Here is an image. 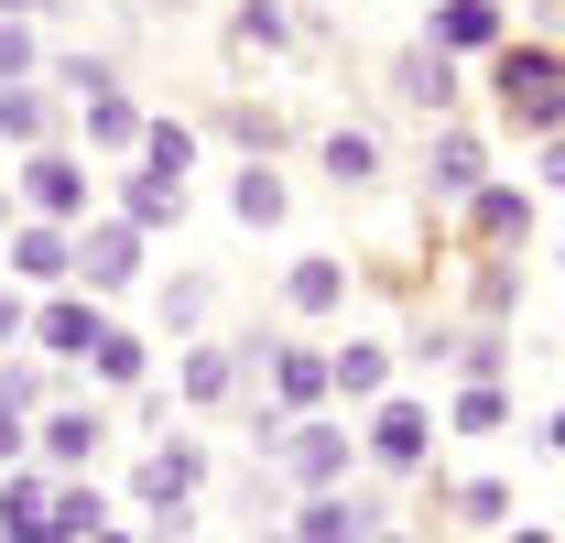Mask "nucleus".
<instances>
[{
	"label": "nucleus",
	"instance_id": "f257e3e1",
	"mask_svg": "<svg viewBox=\"0 0 565 543\" xmlns=\"http://www.w3.org/2000/svg\"><path fill=\"white\" fill-rule=\"evenodd\" d=\"M490 66V98L511 109V131L555 141L565 131V44H544V33H511L500 55H479Z\"/></svg>",
	"mask_w": 565,
	"mask_h": 543
},
{
	"label": "nucleus",
	"instance_id": "f03ea898",
	"mask_svg": "<svg viewBox=\"0 0 565 543\" xmlns=\"http://www.w3.org/2000/svg\"><path fill=\"white\" fill-rule=\"evenodd\" d=\"M359 468L370 478H424L435 468V413L414 392H381V403L359 413Z\"/></svg>",
	"mask_w": 565,
	"mask_h": 543
},
{
	"label": "nucleus",
	"instance_id": "7ed1b4c3",
	"mask_svg": "<svg viewBox=\"0 0 565 543\" xmlns=\"http://www.w3.org/2000/svg\"><path fill=\"white\" fill-rule=\"evenodd\" d=\"M262 468H273L282 489H294V500H305V489H349V468H359V435L338 424V413H305V424L282 435Z\"/></svg>",
	"mask_w": 565,
	"mask_h": 543
},
{
	"label": "nucleus",
	"instance_id": "20e7f679",
	"mask_svg": "<svg viewBox=\"0 0 565 543\" xmlns=\"http://www.w3.org/2000/svg\"><path fill=\"white\" fill-rule=\"evenodd\" d=\"M22 217H55V228H87L98 217V185H87V152H66V141H44V152H22Z\"/></svg>",
	"mask_w": 565,
	"mask_h": 543
},
{
	"label": "nucleus",
	"instance_id": "39448f33",
	"mask_svg": "<svg viewBox=\"0 0 565 543\" xmlns=\"http://www.w3.org/2000/svg\"><path fill=\"white\" fill-rule=\"evenodd\" d=\"M141 262H152V239H141L131 217H109V206H98V217L76 228V294H98V305H109V294H131V283H141Z\"/></svg>",
	"mask_w": 565,
	"mask_h": 543
},
{
	"label": "nucleus",
	"instance_id": "423d86ee",
	"mask_svg": "<svg viewBox=\"0 0 565 543\" xmlns=\"http://www.w3.org/2000/svg\"><path fill=\"white\" fill-rule=\"evenodd\" d=\"M109 446V403H44L33 413V468L44 478H87Z\"/></svg>",
	"mask_w": 565,
	"mask_h": 543
},
{
	"label": "nucleus",
	"instance_id": "0eeeda50",
	"mask_svg": "<svg viewBox=\"0 0 565 543\" xmlns=\"http://www.w3.org/2000/svg\"><path fill=\"white\" fill-rule=\"evenodd\" d=\"M98 327H109V305L98 294H76V283H55V294H33V316H22V338H33V359H87L98 348Z\"/></svg>",
	"mask_w": 565,
	"mask_h": 543
},
{
	"label": "nucleus",
	"instance_id": "6e6552de",
	"mask_svg": "<svg viewBox=\"0 0 565 543\" xmlns=\"http://www.w3.org/2000/svg\"><path fill=\"white\" fill-rule=\"evenodd\" d=\"M381 522H392V500H381V489H305L282 543H370Z\"/></svg>",
	"mask_w": 565,
	"mask_h": 543
},
{
	"label": "nucleus",
	"instance_id": "1a4fd4ad",
	"mask_svg": "<svg viewBox=\"0 0 565 543\" xmlns=\"http://www.w3.org/2000/svg\"><path fill=\"white\" fill-rule=\"evenodd\" d=\"M0 262H11L22 294H55V283H76V228H55V217H11V228H0Z\"/></svg>",
	"mask_w": 565,
	"mask_h": 543
},
{
	"label": "nucleus",
	"instance_id": "9d476101",
	"mask_svg": "<svg viewBox=\"0 0 565 543\" xmlns=\"http://www.w3.org/2000/svg\"><path fill=\"white\" fill-rule=\"evenodd\" d=\"M392 98H403L414 120H457V109H468V66L435 55V44H403V55H392Z\"/></svg>",
	"mask_w": 565,
	"mask_h": 543
},
{
	"label": "nucleus",
	"instance_id": "9b49d317",
	"mask_svg": "<svg viewBox=\"0 0 565 543\" xmlns=\"http://www.w3.org/2000/svg\"><path fill=\"white\" fill-rule=\"evenodd\" d=\"M490 185V141L468 131V120H435V141H424V196L435 206H468Z\"/></svg>",
	"mask_w": 565,
	"mask_h": 543
},
{
	"label": "nucleus",
	"instance_id": "f8f14e48",
	"mask_svg": "<svg viewBox=\"0 0 565 543\" xmlns=\"http://www.w3.org/2000/svg\"><path fill=\"white\" fill-rule=\"evenodd\" d=\"M239 392H250V370H239L228 338H185L174 348V403L185 413H217V403H239Z\"/></svg>",
	"mask_w": 565,
	"mask_h": 543
},
{
	"label": "nucleus",
	"instance_id": "ddd939ff",
	"mask_svg": "<svg viewBox=\"0 0 565 543\" xmlns=\"http://www.w3.org/2000/svg\"><path fill=\"white\" fill-rule=\"evenodd\" d=\"M424 44L457 55V66H479V55L511 44V11H500V0H435V11H424Z\"/></svg>",
	"mask_w": 565,
	"mask_h": 543
},
{
	"label": "nucleus",
	"instance_id": "4468645a",
	"mask_svg": "<svg viewBox=\"0 0 565 543\" xmlns=\"http://www.w3.org/2000/svg\"><path fill=\"white\" fill-rule=\"evenodd\" d=\"M109 217H131L141 239H163V228L185 217V185H174V174H152V163H120V174H109Z\"/></svg>",
	"mask_w": 565,
	"mask_h": 543
},
{
	"label": "nucleus",
	"instance_id": "2eb2a0df",
	"mask_svg": "<svg viewBox=\"0 0 565 543\" xmlns=\"http://www.w3.org/2000/svg\"><path fill=\"white\" fill-rule=\"evenodd\" d=\"M0 141H11V152H44V141H66V98H55L44 76H11V87H0Z\"/></svg>",
	"mask_w": 565,
	"mask_h": 543
},
{
	"label": "nucleus",
	"instance_id": "dca6fc26",
	"mask_svg": "<svg viewBox=\"0 0 565 543\" xmlns=\"http://www.w3.org/2000/svg\"><path fill=\"white\" fill-rule=\"evenodd\" d=\"M457 217H468V239H479V251H522V239H533V185H500V174H490Z\"/></svg>",
	"mask_w": 565,
	"mask_h": 543
},
{
	"label": "nucleus",
	"instance_id": "f3484780",
	"mask_svg": "<svg viewBox=\"0 0 565 543\" xmlns=\"http://www.w3.org/2000/svg\"><path fill=\"white\" fill-rule=\"evenodd\" d=\"M381 392H392V348H381V338H349V348H327V403L370 413Z\"/></svg>",
	"mask_w": 565,
	"mask_h": 543
},
{
	"label": "nucleus",
	"instance_id": "a211bd4d",
	"mask_svg": "<svg viewBox=\"0 0 565 543\" xmlns=\"http://www.w3.org/2000/svg\"><path fill=\"white\" fill-rule=\"evenodd\" d=\"M282 316H305V327H327V316H349V262H327V251H305V262L282 272Z\"/></svg>",
	"mask_w": 565,
	"mask_h": 543
},
{
	"label": "nucleus",
	"instance_id": "6ab92c4d",
	"mask_svg": "<svg viewBox=\"0 0 565 543\" xmlns=\"http://www.w3.org/2000/svg\"><path fill=\"white\" fill-rule=\"evenodd\" d=\"M207 131H217V141H239L250 163H273L282 141H294V120H282L273 98H217V109H207Z\"/></svg>",
	"mask_w": 565,
	"mask_h": 543
},
{
	"label": "nucleus",
	"instance_id": "aec40b11",
	"mask_svg": "<svg viewBox=\"0 0 565 543\" xmlns=\"http://www.w3.org/2000/svg\"><path fill=\"white\" fill-rule=\"evenodd\" d=\"M316 163H327L338 196H359V185H381V131H370V120H338V131L316 141Z\"/></svg>",
	"mask_w": 565,
	"mask_h": 543
},
{
	"label": "nucleus",
	"instance_id": "412c9836",
	"mask_svg": "<svg viewBox=\"0 0 565 543\" xmlns=\"http://www.w3.org/2000/svg\"><path fill=\"white\" fill-rule=\"evenodd\" d=\"M294 44H305L294 0H239L228 11V55H294Z\"/></svg>",
	"mask_w": 565,
	"mask_h": 543
},
{
	"label": "nucleus",
	"instance_id": "4be33fe9",
	"mask_svg": "<svg viewBox=\"0 0 565 543\" xmlns=\"http://www.w3.org/2000/svg\"><path fill=\"white\" fill-rule=\"evenodd\" d=\"M76 120H87V152H109V163H131V152H141V120H152V109H141L131 87H120V98H87Z\"/></svg>",
	"mask_w": 565,
	"mask_h": 543
},
{
	"label": "nucleus",
	"instance_id": "5701e85b",
	"mask_svg": "<svg viewBox=\"0 0 565 543\" xmlns=\"http://www.w3.org/2000/svg\"><path fill=\"white\" fill-rule=\"evenodd\" d=\"M87 381H98V392H141V381H152V338H131V327H98V348H87Z\"/></svg>",
	"mask_w": 565,
	"mask_h": 543
},
{
	"label": "nucleus",
	"instance_id": "b1692460",
	"mask_svg": "<svg viewBox=\"0 0 565 543\" xmlns=\"http://www.w3.org/2000/svg\"><path fill=\"white\" fill-rule=\"evenodd\" d=\"M228 217H239V228H282V217H294V185H282L273 163H239V174H228Z\"/></svg>",
	"mask_w": 565,
	"mask_h": 543
},
{
	"label": "nucleus",
	"instance_id": "393cba45",
	"mask_svg": "<svg viewBox=\"0 0 565 543\" xmlns=\"http://www.w3.org/2000/svg\"><path fill=\"white\" fill-rule=\"evenodd\" d=\"M207 316H217V283H207V272H174V283L152 294V327H163V338H207Z\"/></svg>",
	"mask_w": 565,
	"mask_h": 543
},
{
	"label": "nucleus",
	"instance_id": "a878e982",
	"mask_svg": "<svg viewBox=\"0 0 565 543\" xmlns=\"http://www.w3.org/2000/svg\"><path fill=\"white\" fill-rule=\"evenodd\" d=\"M435 511L468 522V533H500V522H511V489H500V478H435Z\"/></svg>",
	"mask_w": 565,
	"mask_h": 543
},
{
	"label": "nucleus",
	"instance_id": "bb28decb",
	"mask_svg": "<svg viewBox=\"0 0 565 543\" xmlns=\"http://www.w3.org/2000/svg\"><path fill=\"white\" fill-rule=\"evenodd\" d=\"M468 316H479V327H511V316H522V272H511V251H479V272H468Z\"/></svg>",
	"mask_w": 565,
	"mask_h": 543
},
{
	"label": "nucleus",
	"instance_id": "cd10ccee",
	"mask_svg": "<svg viewBox=\"0 0 565 543\" xmlns=\"http://www.w3.org/2000/svg\"><path fill=\"white\" fill-rule=\"evenodd\" d=\"M44 87H55L66 109H87V98H120V66H109V55H44Z\"/></svg>",
	"mask_w": 565,
	"mask_h": 543
},
{
	"label": "nucleus",
	"instance_id": "c85d7f7f",
	"mask_svg": "<svg viewBox=\"0 0 565 543\" xmlns=\"http://www.w3.org/2000/svg\"><path fill=\"white\" fill-rule=\"evenodd\" d=\"M500 424H511V392L500 381H457L446 392V435H500Z\"/></svg>",
	"mask_w": 565,
	"mask_h": 543
},
{
	"label": "nucleus",
	"instance_id": "c756f323",
	"mask_svg": "<svg viewBox=\"0 0 565 543\" xmlns=\"http://www.w3.org/2000/svg\"><path fill=\"white\" fill-rule=\"evenodd\" d=\"M131 163H152V174L185 185V174H196V120H141V152H131Z\"/></svg>",
	"mask_w": 565,
	"mask_h": 543
},
{
	"label": "nucleus",
	"instance_id": "7c9ffc66",
	"mask_svg": "<svg viewBox=\"0 0 565 543\" xmlns=\"http://www.w3.org/2000/svg\"><path fill=\"white\" fill-rule=\"evenodd\" d=\"M44 403H55V359H0V413H22V424H33Z\"/></svg>",
	"mask_w": 565,
	"mask_h": 543
},
{
	"label": "nucleus",
	"instance_id": "2f4dec72",
	"mask_svg": "<svg viewBox=\"0 0 565 543\" xmlns=\"http://www.w3.org/2000/svg\"><path fill=\"white\" fill-rule=\"evenodd\" d=\"M98 522H109V489H98V478H55V533L87 543Z\"/></svg>",
	"mask_w": 565,
	"mask_h": 543
},
{
	"label": "nucleus",
	"instance_id": "473e14b6",
	"mask_svg": "<svg viewBox=\"0 0 565 543\" xmlns=\"http://www.w3.org/2000/svg\"><path fill=\"white\" fill-rule=\"evenodd\" d=\"M511 370V338L500 327H457V381H500Z\"/></svg>",
	"mask_w": 565,
	"mask_h": 543
},
{
	"label": "nucleus",
	"instance_id": "72a5a7b5",
	"mask_svg": "<svg viewBox=\"0 0 565 543\" xmlns=\"http://www.w3.org/2000/svg\"><path fill=\"white\" fill-rule=\"evenodd\" d=\"M11 76H44V22H0V87Z\"/></svg>",
	"mask_w": 565,
	"mask_h": 543
},
{
	"label": "nucleus",
	"instance_id": "f704fd0d",
	"mask_svg": "<svg viewBox=\"0 0 565 543\" xmlns=\"http://www.w3.org/2000/svg\"><path fill=\"white\" fill-rule=\"evenodd\" d=\"M414 359H424V370H457V327H446V316H424V327H414Z\"/></svg>",
	"mask_w": 565,
	"mask_h": 543
},
{
	"label": "nucleus",
	"instance_id": "c9c22d12",
	"mask_svg": "<svg viewBox=\"0 0 565 543\" xmlns=\"http://www.w3.org/2000/svg\"><path fill=\"white\" fill-rule=\"evenodd\" d=\"M533 185H555V196H565V131H555V141H533Z\"/></svg>",
	"mask_w": 565,
	"mask_h": 543
},
{
	"label": "nucleus",
	"instance_id": "e433bc0d",
	"mask_svg": "<svg viewBox=\"0 0 565 543\" xmlns=\"http://www.w3.org/2000/svg\"><path fill=\"white\" fill-rule=\"evenodd\" d=\"M22 457H33V424H22V413H0V468H22Z\"/></svg>",
	"mask_w": 565,
	"mask_h": 543
},
{
	"label": "nucleus",
	"instance_id": "4c0bfd02",
	"mask_svg": "<svg viewBox=\"0 0 565 543\" xmlns=\"http://www.w3.org/2000/svg\"><path fill=\"white\" fill-rule=\"evenodd\" d=\"M22 316H33V305H22V283H0V348L22 338Z\"/></svg>",
	"mask_w": 565,
	"mask_h": 543
},
{
	"label": "nucleus",
	"instance_id": "58836bf2",
	"mask_svg": "<svg viewBox=\"0 0 565 543\" xmlns=\"http://www.w3.org/2000/svg\"><path fill=\"white\" fill-rule=\"evenodd\" d=\"M533 435H544V457H565V403L544 413V424H533Z\"/></svg>",
	"mask_w": 565,
	"mask_h": 543
},
{
	"label": "nucleus",
	"instance_id": "ea45409f",
	"mask_svg": "<svg viewBox=\"0 0 565 543\" xmlns=\"http://www.w3.org/2000/svg\"><path fill=\"white\" fill-rule=\"evenodd\" d=\"M500 543H555V533H544V522H500Z\"/></svg>",
	"mask_w": 565,
	"mask_h": 543
},
{
	"label": "nucleus",
	"instance_id": "a19ab883",
	"mask_svg": "<svg viewBox=\"0 0 565 543\" xmlns=\"http://www.w3.org/2000/svg\"><path fill=\"white\" fill-rule=\"evenodd\" d=\"M0 22H44V0H0Z\"/></svg>",
	"mask_w": 565,
	"mask_h": 543
},
{
	"label": "nucleus",
	"instance_id": "79ce46f5",
	"mask_svg": "<svg viewBox=\"0 0 565 543\" xmlns=\"http://www.w3.org/2000/svg\"><path fill=\"white\" fill-rule=\"evenodd\" d=\"M131 11H141V22H174V11H185V0H131Z\"/></svg>",
	"mask_w": 565,
	"mask_h": 543
},
{
	"label": "nucleus",
	"instance_id": "37998d69",
	"mask_svg": "<svg viewBox=\"0 0 565 543\" xmlns=\"http://www.w3.org/2000/svg\"><path fill=\"white\" fill-rule=\"evenodd\" d=\"M544 44H565V0H544Z\"/></svg>",
	"mask_w": 565,
	"mask_h": 543
},
{
	"label": "nucleus",
	"instance_id": "c03bdc74",
	"mask_svg": "<svg viewBox=\"0 0 565 543\" xmlns=\"http://www.w3.org/2000/svg\"><path fill=\"white\" fill-rule=\"evenodd\" d=\"M87 543H141V533H120V522H98V533H87Z\"/></svg>",
	"mask_w": 565,
	"mask_h": 543
},
{
	"label": "nucleus",
	"instance_id": "a18cd8bd",
	"mask_svg": "<svg viewBox=\"0 0 565 543\" xmlns=\"http://www.w3.org/2000/svg\"><path fill=\"white\" fill-rule=\"evenodd\" d=\"M11 217H22V196H11V185H0V228H11Z\"/></svg>",
	"mask_w": 565,
	"mask_h": 543
},
{
	"label": "nucleus",
	"instance_id": "49530a36",
	"mask_svg": "<svg viewBox=\"0 0 565 543\" xmlns=\"http://www.w3.org/2000/svg\"><path fill=\"white\" fill-rule=\"evenodd\" d=\"M370 543H414V533H403V522H381V533H370Z\"/></svg>",
	"mask_w": 565,
	"mask_h": 543
},
{
	"label": "nucleus",
	"instance_id": "de8ad7c7",
	"mask_svg": "<svg viewBox=\"0 0 565 543\" xmlns=\"http://www.w3.org/2000/svg\"><path fill=\"white\" fill-rule=\"evenodd\" d=\"M555 262H565V239H555Z\"/></svg>",
	"mask_w": 565,
	"mask_h": 543
}]
</instances>
